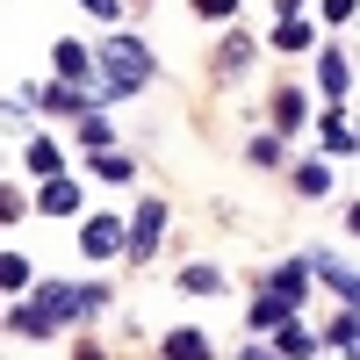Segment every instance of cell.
I'll use <instances>...</instances> for the list:
<instances>
[{
	"instance_id": "obj_18",
	"label": "cell",
	"mask_w": 360,
	"mask_h": 360,
	"mask_svg": "<svg viewBox=\"0 0 360 360\" xmlns=\"http://www.w3.org/2000/svg\"><path fill=\"white\" fill-rule=\"evenodd\" d=\"M29 173H44V180H58V152H51V144L37 137V144H29Z\"/></svg>"
},
{
	"instance_id": "obj_21",
	"label": "cell",
	"mask_w": 360,
	"mask_h": 360,
	"mask_svg": "<svg viewBox=\"0 0 360 360\" xmlns=\"http://www.w3.org/2000/svg\"><path fill=\"white\" fill-rule=\"evenodd\" d=\"M94 180H130V166L115 159V152H94Z\"/></svg>"
},
{
	"instance_id": "obj_20",
	"label": "cell",
	"mask_w": 360,
	"mask_h": 360,
	"mask_svg": "<svg viewBox=\"0 0 360 360\" xmlns=\"http://www.w3.org/2000/svg\"><path fill=\"white\" fill-rule=\"evenodd\" d=\"M0 281H8V288H29V259L8 252V259H0Z\"/></svg>"
},
{
	"instance_id": "obj_11",
	"label": "cell",
	"mask_w": 360,
	"mask_h": 360,
	"mask_svg": "<svg viewBox=\"0 0 360 360\" xmlns=\"http://www.w3.org/2000/svg\"><path fill=\"white\" fill-rule=\"evenodd\" d=\"M166 360H209V339L202 332H173L166 339Z\"/></svg>"
},
{
	"instance_id": "obj_25",
	"label": "cell",
	"mask_w": 360,
	"mask_h": 360,
	"mask_svg": "<svg viewBox=\"0 0 360 360\" xmlns=\"http://www.w3.org/2000/svg\"><path fill=\"white\" fill-rule=\"evenodd\" d=\"M353 8H360V0H324V15H332V22H346Z\"/></svg>"
},
{
	"instance_id": "obj_2",
	"label": "cell",
	"mask_w": 360,
	"mask_h": 360,
	"mask_svg": "<svg viewBox=\"0 0 360 360\" xmlns=\"http://www.w3.org/2000/svg\"><path fill=\"white\" fill-rule=\"evenodd\" d=\"M159 245H166V202H144L137 217H130V252H137V259H152Z\"/></svg>"
},
{
	"instance_id": "obj_22",
	"label": "cell",
	"mask_w": 360,
	"mask_h": 360,
	"mask_svg": "<svg viewBox=\"0 0 360 360\" xmlns=\"http://www.w3.org/2000/svg\"><path fill=\"white\" fill-rule=\"evenodd\" d=\"M346 144H353V130L339 123V115H324V152H346Z\"/></svg>"
},
{
	"instance_id": "obj_19",
	"label": "cell",
	"mask_w": 360,
	"mask_h": 360,
	"mask_svg": "<svg viewBox=\"0 0 360 360\" xmlns=\"http://www.w3.org/2000/svg\"><path fill=\"white\" fill-rule=\"evenodd\" d=\"M245 58H252V44H245V37H231V44H224V58H217V65H224V72H245Z\"/></svg>"
},
{
	"instance_id": "obj_7",
	"label": "cell",
	"mask_w": 360,
	"mask_h": 360,
	"mask_svg": "<svg viewBox=\"0 0 360 360\" xmlns=\"http://www.w3.org/2000/svg\"><path fill=\"white\" fill-rule=\"evenodd\" d=\"M51 58H58V79H65V86H79V79H86V86H94V58H86L79 44H58Z\"/></svg>"
},
{
	"instance_id": "obj_15",
	"label": "cell",
	"mask_w": 360,
	"mask_h": 360,
	"mask_svg": "<svg viewBox=\"0 0 360 360\" xmlns=\"http://www.w3.org/2000/svg\"><path fill=\"white\" fill-rule=\"evenodd\" d=\"M79 144H86V152H101V144H108V123H101V115H94V108H86V115H79Z\"/></svg>"
},
{
	"instance_id": "obj_16",
	"label": "cell",
	"mask_w": 360,
	"mask_h": 360,
	"mask_svg": "<svg viewBox=\"0 0 360 360\" xmlns=\"http://www.w3.org/2000/svg\"><path fill=\"white\" fill-rule=\"evenodd\" d=\"M274 44H281V51H310V29H303V22H295V15H288V22L274 29Z\"/></svg>"
},
{
	"instance_id": "obj_8",
	"label": "cell",
	"mask_w": 360,
	"mask_h": 360,
	"mask_svg": "<svg viewBox=\"0 0 360 360\" xmlns=\"http://www.w3.org/2000/svg\"><path fill=\"white\" fill-rule=\"evenodd\" d=\"M79 209V188L72 180H44V217H72Z\"/></svg>"
},
{
	"instance_id": "obj_28",
	"label": "cell",
	"mask_w": 360,
	"mask_h": 360,
	"mask_svg": "<svg viewBox=\"0 0 360 360\" xmlns=\"http://www.w3.org/2000/svg\"><path fill=\"white\" fill-rule=\"evenodd\" d=\"M353 360H360V346H353Z\"/></svg>"
},
{
	"instance_id": "obj_23",
	"label": "cell",
	"mask_w": 360,
	"mask_h": 360,
	"mask_svg": "<svg viewBox=\"0 0 360 360\" xmlns=\"http://www.w3.org/2000/svg\"><path fill=\"white\" fill-rule=\"evenodd\" d=\"M86 15H101V22H115V8H123V0H79Z\"/></svg>"
},
{
	"instance_id": "obj_9",
	"label": "cell",
	"mask_w": 360,
	"mask_h": 360,
	"mask_svg": "<svg viewBox=\"0 0 360 360\" xmlns=\"http://www.w3.org/2000/svg\"><path fill=\"white\" fill-rule=\"evenodd\" d=\"M274 353H281V360H310V353H317V339L303 332V324H281V339H274Z\"/></svg>"
},
{
	"instance_id": "obj_24",
	"label": "cell",
	"mask_w": 360,
	"mask_h": 360,
	"mask_svg": "<svg viewBox=\"0 0 360 360\" xmlns=\"http://www.w3.org/2000/svg\"><path fill=\"white\" fill-rule=\"evenodd\" d=\"M231 8H238V0H195V15H217V22H224Z\"/></svg>"
},
{
	"instance_id": "obj_3",
	"label": "cell",
	"mask_w": 360,
	"mask_h": 360,
	"mask_svg": "<svg viewBox=\"0 0 360 360\" xmlns=\"http://www.w3.org/2000/svg\"><path fill=\"white\" fill-rule=\"evenodd\" d=\"M37 303H44L51 317H79V310H94V303H101V288H72V281H44V288H37Z\"/></svg>"
},
{
	"instance_id": "obj_26",
	"label": "cell",
	"mask_w": 360,
	"mask_h": 360,
	"mask_svg": "<svg viewBox=\"0 0 360 360\" xmlns=\"http://www.w3.org/2000/svg\"><path fill=\"white\" fill-rule=\"evenodd\" d=\"M346 224H353V238H360V202H353V217H346Z\"/></svg>"
},
{
	"instance_id": "obj_13",
	"label": "cell",
	"mask_w": 360,
	"mask_h": 360,
	"mask_svg": "<svg viewBox=\"0 0 360 360\" xmlns=\"http://www.w3.org/2000/svg\"><path fill=\"white\" fill-rule=\"evenodd\" d=\"M217 288H224L217 266H188V274H180V295H217Z\"/></svg>"
},
{
	"instance_id": "obj_12",
	"label": "cell",
	"mask_w": 360,
	"mask_h": 360,
	"mask_svg": "<svg viewBox=\"0 0 360 360\" xmlns=\"http://www.w3.org/2000/svg\"><path fill=\"white\" fill-rule=\"evenodd\" d=\"M317 79H324V94H346V58L339 51H317Z\"/></svg>"
},
{
	"instance_id": "obj_10",
	"label": "cell",
	"mask_w": 360,
	"mask_h": 360,
	"mask_svg": "<svg viewBox=\"0 0 360 360\" xmlns=\"http://www.w3.org/2000/svg\"><path fill=\"white\" fill-rule=\"evenodd\" d=\"M8 324H15V332H22V339H44V332H51V324H58V317H51L44 303H37V310H29V303H22V310H15Z\"/></svg>"
},
{
	"instance_id": "obj_6",
	"label": "cell",
	"mask_w": 360,
	"mask_h": 360,
	"mask_svg": "<svg viewBox=\"0 0 360 360\" xmlns=\"http://www.w3.org/2000/svg\"><path fill=\"white\" fill-rule=\"evenodd\" d=\"M288 295H274V288H266V295H252V332H281V324H288Z\"/></svg>"
},
{
	"instance_id": "obj_4",
	"label": "cell",
	"mask_w": 360,
	"mask_h": 360,
	"mask_svg": "<svg viewBox=\"0 0 360 360\" xmlns=\"http://www.w3.org/2000/svg\"><path fill=\"white\" fill-rule=\"evenodd\" d=\"M115 245H130V231L123 224H115V217H86V231H79V252H115Z\"/></svg>"
},
{
	"instance_id": "obj_5",
	"label": "cell",
	"mask_w": 360,
	"mask_h": 360,
	"mask_svg": "<svg viewBox=\"0 0 360 360\" xmlns=\"http://www.w3.org/2000/svg\"><path fill=\"white\" fill-rule=\"evenodd\" d=\"M310 266H317V281H332V288H339V295H346V310H360V274H353V266H339V259H332V252H317V259H310Z\"/></svg>"
},
{
	"instance_id": "obj_14",
	"label": "cell",
	"mask_w": 360,
	"mask_h": 360,
	"mask_svg": "<svg viewBox=\"0 0 360 360\" xmlns=\"http://www.w3.org/2000/svg\"><path fill=\"white\" fill-rule=\"evenodd\" d=\"M295 188H303V195H332V166H295Z\"/></svg>"
},
{
	"instance_id": "obj_17",
	"label": "cell",
	"mask_w": 360,
	"mask_h": 360,
	"mask_svg": "<svg viewBox=\"0 0 360 360\" xmlns=\"http://www.w3.org/2000/svg\"><path fill=\"white\" fill-rule=\"evenodd\" d=\"M274 123H281V130L303 123V94H274Z\"/></svg>"
},
{
	"instance_id": "obj_27",
	"label": "cell",
	"mask_w": 360,
	"mask_h": 360,
	"mask_svg": "<svg viewBox=\"0 0 360 360\" xmlns=\"http://www.w3.org/2000/svg\"><path fill=\"white\" fill-rule=\"evenodd\" d=\"M245 360H274V353H259V346H252V353H245Z\"/></svg>"
},
{
	"instance_id": "obj_1",
	"label": "cell",
	"mask_w": 360,
	"mask_h": 360,
	"mask_svg": "<svg viewBox=\"0 0 360 360\" xmlns=\"http://www.w3.org/2000/svg\"><path fill=\"white\" fill-rule=\"evenodd\" d=\"M94 58H101V79L115 86V94H137V86L152 79V51H144L137 37H108Z\"/></svg>"
}]
</instances>
